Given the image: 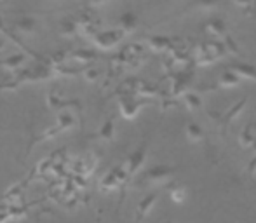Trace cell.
Instances as JSON below:
<instances>
[{"label": "cell", "mask_w": 256, "mask_h": 223, "mask_svg": "<svg viewBox=\"0 0 256 223\" xmlns=\"http://www.w3.org/2000/svg\"><path fill=\"white\" fill-rule=\"evenodd\" d=\"M100 134H102V138L104 140H110L112 136H114V122L112 120H108L106 124L102 128V131H100Z\"/></svg>", "instance_id": "6da1fadb"}]
</instances>
